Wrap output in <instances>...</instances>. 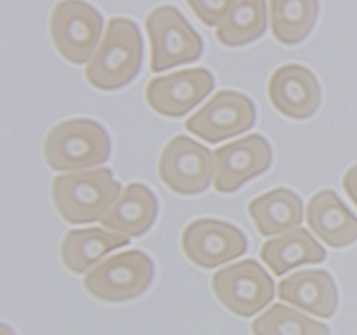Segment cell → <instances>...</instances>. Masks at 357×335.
Masks as SVG:
<instances>
[{"mask_svg":"<svg viewBox=\"0 0 357 335\" xmlns=\"http://www.w3.org/2000/svg\"><path fill=\"white\" fill-rule=\"evenodd\" d=\"M43 157L54 171H84L111 157V139L104 127L89 118L59 121L43 141Z\"/></svg>","mask_w":357,"mask_h":335,"instance_id":"cell-3","label":"cell"},{"mask_svg":"<svg viewBox=\"0 0 357 335\" xmlns=\"http://www.w3.org/2000/svg\"><path fill=\"white\" fill-rule=\"evenodd\" d=\"M52 202L57 215L70 225L102 221L122 193L109 168L72 171L54 177Z\"/></svg>","mask_w":357,"mask_h":335,"instance_id":"cell-2","label":"cell"},{"mask_svg":"<svg viewBox=\"0 0 357 335\" xmlns=\"http://www.w3.org/2000/svg\"><path fill=\"white\" fill-rule=\"evenodd\" d=\"M158 173L172 193L200 194L215 180L213 152L186 136H175L159 155Z\"/></svg>","mask_w":357,"mask_h":335,"instance_id":"cell-8","label":"cell"},{"mask_svg":"<svg viewBox=\"0 0 357 335\" xmlns=\"http://www.w3.org/2000/svg\"><path fill=\"white\" fill-rule=\"evenodd\" d=\"M307 225L331 248H345L357 241V216L333 189H321L307 203Z\"/></svg>","mask_w":357,"mask_h":335,"instance_id":"cell-15","label":"cell"},{"mask_svg":"<svg viewBox=\"0 0 357 335\" xmlns=\"http://www.w3.org/2000/svg\"><path fill=\"white\" fill-rule=\"evenodd\" d=\"M216 193L231 194L252 178L266 173L272 166V146L261 134H250L213 152Z\"/></svg>","mask_w":357,"mask_h":335,"instance_id":"cell-11","label":"cell"},{"mask_svg":"<svg viewBox=\"0 0 357 335\" xmlns=\"http://www.w3.org/2000/svg\"><path fill=\"white\" fill-rule=\"evenodd\" d=\"M215 77L207 68H188L152 79L145 88V100L154 113L167 118H181L195 109L211 95Z\"/></svg>","mask_w":357,"mask_h":335,"instance_id":"cell-12","label":"cell"},{"mask_svg":"<svg viewBox=\"0 0 357 335\" xmlns=\"http://www.w3.org/2000/svg\"><path fill=\"white\" fill-rule=\"evenodd\" d=\"M181 248L190 263L202 270H213L241 257L247 251L248 241L232 223L202 218L184 226Z\"/></svg>","mask_w":357,"mask_h":335,"instance_id":"cell-10","label":"cell"},{"mask_svg":"<svg viewBox=\"0 0 357 335\" xmlns=\"http://www.w3.org/2000/svg\"><path fill=\"white\" fill-rule=\"evenodd\" d=\"M277 296L321 319L333 318L337 311L336 282L324 270H304L280 280Z\"/></svg>","mask_w":357,"mask_h":335,"instance_id":"cell-14","label":"cell"},{"mask_svg":"<svg viewBox=\"0 0 357 335\" xmlns=\"http://www.w3.org/2000/svg\"><path fill=\"white\" fill-rule=\"evenodd\" d=\"M151 41V70L165 72L195 63L204 52V40L175 6L161 4L145 18Z\"/></svg>","mask_w":357,"mask_h":335,"instance_id":"cell-4","label":"cell"},{"mask_svg":"<svg viewBox=\"0 0 357 335\" xmlns=\"http://www.w3.org/2000/svg\"><path fill=\"white\" fill-rule=\"evenodd\" d=\"M216 299L238 318L263 311L275 296V283L257 260H241L218 270L211 279Z\"/></svg>","mask_w":357,"mask_h":335,"instance_id":"cell-7","label":"cell"},{"mask_svg":"<svg viewBox=\"0 0 357 335\" xmlns=\"http://www.w3.org/2000/svg\"><path fill=\"white\" fill-rule=\"evenodd\" d=\"M266 0H236L222 22L216 25V40L223 47H245L259 40L268 29Z\"/></svg>","mask_w":357,"mask_h":335,"instance_id":"cell-20","label":"cell"},{"mask_svg":"<svg viewBox=\"0 0 357 335\" xmlns=\"http://www.w3.org/2000/svg\"><path fill=\"white\" fill-rule=\"evenodd\" d=\"M129 244V237H123L104 228H79L70 231L61 241V260L65 267L75 275L86 273L97 266L102 257L116 248Z\"/></svg>","mask_w":357,"mask_h":335,"instance_id":"cell-19","label":"cell"},{"mask_svg":"<svg viewBox=\"0 0 357 335\" xmlns=\"http://www.w3.org/2000/svg\"><path fill=\"white\" fill-rule=\"evenodd\" d=\"M158 210L159 203L155 194L145 184L130 182L123 187L100 223L107 231L123 237H139L151 231L158 218Z\"/></svg>","mask_w":357,"mask_h":335,"instance_id":"cell-16","label":"cell"},{"mask_svg":"<svg viewBox=\"0 0 357 335\" xmlns=\"http://www.w3.org/2000/svg\"><path fill=\"white\" fill-rule=\"evenodd\" d=\"M50 40L63 59L75 66L88 65L104 31V18L86 0H59L49 20Z\"/></svg>","mask_w":357,"mask_h":335,"instance_id":"cell-6","label":"cell"},{"mask_svg":"<svg viewBox=\"0 0 357 335\" xmlns=\"http://www.w3.org/2000/svg\"><path fill=\"white\" fill-rule=\"evenodd\" d=\"M154 273V263L145 251H120L91 267L82 286L100 302L122 303L142 296L151 287Z\"/></svg>","mask_w":357,"mask_h":335,"instance_id":"cell-5","label":"cell"},{"mask_svg":"<svg viewBox=\"0 0 357 335\" xmlns=\"http://www.w3.org/2000/svg\"><path fill=\"white\" fill-rule=\"evenodd\" d=\"M341 184H343V189L349 194V198L352 200L354 205L357 207V164L350 166L349 170L345 171Z\"/></svg>","mask_w":357,"mask_h":335,"instance_id":"cell-24","label":"cell"},{"mask_svg":"<svg viewBox=\"0 0 357 335\" xmlns=\"http://www.w3.org/2000/svg\"><path fill=\"white\" fill-rule=\"evenodd\" d=\"M268 98L286 118L307 120L320 107L321 89L311 70L296 63H288L270 75Z\"/></svg>","mask_w":357,"mask_h":335,"instance_id":"cell-13","label":"cell"},{"mask_svg":"<svg viewBox=\"0 0 357 335\" xmlns=\"http://www.w3.org/2000/svg\"><path fill=\"white\" fill-rule=\"evenodd\" d=\"M325 257L327 251L302 226L268 239L261 247V258L277 276L286 275L296 266L324 263Z\"/></svg>","mask_w":357,"mask_h":335,"instance_id":"cell-18","label":"cell"},{"mask_svg":"<svg viewBox=\"0 0 357 335\" xmlns=\"http://www.w3.org/2000/svg\"><path fill=\"white\" fill-rule=\"evenodd\" d=\"M142 61L143 41L138 25L130 18L113 17L86 65L84 77L93 88L116 91L136 79Z\"/></svg>","mask_w":357,"mask_h":335,"instance_id":"cell-1","label":"cell"},{"mask_svg":"<svg viewBox=\"0 0 357 335\" xmlns=\"http://www.w3.org/2000/svg\"><path fill=\"white\" fill-rule=\"evenodd\" d=\"M0 330H2V335H15V334H13L11 328H9L8 325H6V323L0 325Z\"/></svg>","mask_w":357,"mask_h":335,"instance_id":"cell-25","label":"cell"},{"mask_svg":"<svg viewBox=\"0 0 357 335\" xmlns=\"http://www.w3.org/2000/svg\"><path fill=\"white\" fill-rule=\"evenodd\" d=\"M270 29L279 43L296 45L314 29L320 0H268Z\"/></svg>","mask_w":357,"mask_h":335,"instance_id":"cell-21","label":"cell"},{"mask_svg":"<svg viewBox=\"0 0 357 335\" xmlns=\"http://www.w3.org/2000/svg\"><path fill=\"white\" fill-rule=\"evenodd\" d=\"M195 17L207 27H215L225 18L236 0H184Z\"/></svg>","mask_w":357,"mask_h":335,"instance_id":"cell-23","label":"cell"},{"mask_svg":"<svg viewBox=\"0 0 357 335\" xmlns=\"http://www.w3.org/2000/svg\"><path fill=\"white\" fill-rule=\"evenodd\" d=\"M254 335H331L327 325L318 323L302 312L275 303L250 325Z\"/></svg>","mask_w":357,"mask_h":335,"instance_id":"cell-22","label":"cell"},{"mask_svg":"<svg viewBox=\"0 0 357 335\" xmlns=\"http://www.w3.org/2000/svg\"><path fill=\"white\" fill-rule=\"evenodd\" d=\"M256 116V105L247 95L222 89L188 118L184 127L204 141L220 143L250 130Z\"/></svg>","mask_w":357,"mask_h":335,"instance_id":"cell-9","label":"cell"},{"mask_svg":"<svg viewBox=\"0 0 357 335\" xmlns=\"http://www.w3.org/2000/svg\"><path fill=\"white\" fill-rule=\"evenodd\" d=\"M247 210L263 237L295 231L304 219V203L301 196L288 187H275L254 198Z\"/></svg>","mask_w":357,"mask_h":335,"instance_id":"cell-17","label":"cell"}]
</instances>
